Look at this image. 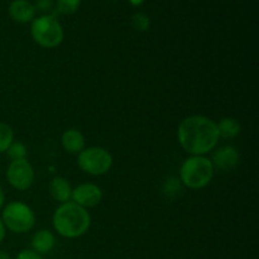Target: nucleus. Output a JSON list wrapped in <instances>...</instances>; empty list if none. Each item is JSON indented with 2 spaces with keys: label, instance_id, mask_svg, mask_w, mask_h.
<instances>
[{
  "label": "nucleus",
  "instance_id": "nucleus-11",
  "mask_svg": "<svg viewBox=\"0 0 259 259\" xmlns=\"http://www.w3.org/2000/svg\"><path fill=\"white\" fill-rule=\"evenodd\" d=\"M32 245L33 252L38 253V254H47L51 250L55 248L56 245V237L51 230L40 229L32 237Z\"/></svg>",
  "mask_w": 259,
  "mask_h": 259
},
{
  "label": "nucleus",
  "instance_id": "nucleus-5",
  "mask_svg": "<svg viewBox=\"0 0 259 259\" xmlns=\"http://www.w3.org/2000/svg\"><path fill=\"white\" fill-rule=\"evenodd\" d=\"M2 222L10 232L23 234L34 228L35 215L27 204L13 201L9 202L3 210Z\"/></svg>",
  "mask_w": 259,
  "mask_h": 259
},
{
  "label": "nucleus",
  "instance_id": "nucleus-6",
  "mask_svg": "<svg viewBox=\"0 0 259 259\" xmlns=\"http://www.w3.org/2000/svg\"><path fill=\"white\" fill-rule=\"evenodd\" d=\"M78 167L93 176L106 174L113 166V157L103 147H89L78 153Z\"/></svg>",
  "mask_w": 259,
  "mask_h": 259
},
{
  "label": "nucleus",
  "instance_id": "nucleus-18",
  "mask_svg": "<svg viewBox=\"0 0 259 259\" xmlns=\"http://www.w3.org/2000/svg\"><path fill=\"white\" fill-rule=\"evenodd\" d=\"M132 25H133L134 29L144 32V30L149 29V27H151V20L143 13H137L132 17Z\"/></svg>",
  "mask_w": 259,
  "mask_h": 259
},
{
  "label": "nucleus",
  "instance_id": "nucleus-3",
  "mask_svg": "<svg viewBox=\"0 0 259 259\" xmlns=\"http://www.w3.org/2000/svg\"><path fill=\"white\" fill-rule=\"evenodd\" d=\"M214 176V166L211 161L204 156H192L185 159L180 169L182 184L192 190L204 189L210 184Z\"/></svg>",
  "mask_w": 259,
  "mask_h": 259
},
{
  "label": "nucleus",
  "instance_id": "nucleus-22",
  "mask_svg": "<svg viewBox=\"0 0 259 259\" xmlns=\"http://www.w3.org/2000/svg\"><path fill=\"white\" fill-rule=\"evenodd\" d=\"M4 201H5V194L4 191H3L2 187H0V209H2L3 205H4Z\"/></svg>",
  "mask_w": 259,
  "mask_h": 259
},
{
  "label": "nucleus",
  "instance_id": "nucleus-1",
  "mask_svg": "<svg viewBox=\"0 0 259 259\" xmlns=\"http://www.w3.org/2000/svg\"><path fill=\"white\" fill-rule=\"evenodd\" d=\"M180 144L192 156H204L217 147L219 133L215 121L204 115L185 118L177 129Z\"/></svg>",
  "mask_w": 259,
  "mask_h": 259
},
{
  "label": "nucleus",
  "instance_id": "nucleus-24",
  "mask_svg": "<svg viewBox=\"0 0 259 259\" xmlns=\"http://www.w3.org/2000/svg\"><path fill=\"white\" fill-rule=\"evenodd\" d=\"M129 2H131L133 5H136V7H138V5L143 4L144 0H129Z\"/></svg>",
  "mask_w": 259,
  "mask_h": 259
},
{
  "label": "nucleus",
  "instance_id": "nucleus-10",
  "mask_svg": "<svg viewBox=\"0 0 259 259\" xmlns=\"http://www.w3.org/2000/svg\"><path fill=\"white\" fill-rule=\"evenodd\" d=\"M9 14L18 23H28L34 19L35 8L28 0H14L9 5Z\"/></svg>",
  "mask_w": 259,
  "mask_h": 259
},
{
  "label": "nucleus",
  "instance_id": "nucleus-2",
  "mask_svg": "<svg viewBox=\"0 0 259 259\" xmlns=\"http://www.w3.org/2000/svg\"><path fill=\"white\" fill-rule=\"evenodd\" d=\"M52 223L57 234L67 239H75L88 232L91 218L88 210L73 201H68L56 209Z\"/></svg>",
  "mask_w": 259,
  "mask_h": 259
},
{
  "label": "nucleus",
  "instance_id": "nucleus-21",
  "mask_svg": "<svg viewBox=\"0 0 259 259\" xmlns=\"http://www.w3.org/2000/svg\"><path fill=\"white\" fill-rule=\"evenodd\" d=\"M4 239H5V227L4 224H3L2 219H0V244H2Z\"/></svg>",
  "mask_w": 259,
  "mask_h": 259
},
{
  "label": "nucleus",
  "instance_id": "nucleus-17",
  "mask_svg": "<svg viewBox=\"0 0 259 259\" xmlns=\"http://www.w3.org/2000/svg\"><path fill=\"white\" fill-rule=\"evenodd\" d=\"M81 0H57L56 10L61 14H73L80 8Z\"/></svg>",
  "mask_w": 259,
  "mask_h": 259
},
{
  "label": "nucleus",
  "instance_id": "nucleus-23",
  "mask_svg": "<svg viewBox=\"0 0 259 259\" xmlns=\"http://www.w3.org/2000/svg\"><path fill=\"white\" fill-rule=\"evenodd\" d=\"M0 259H13V258L10 257L7 252H3V250H0Z\"/></svg>",
  "mask_w": 259,
  "mask_h": 259
},
{
  "label": "nucleus",
  "instance_id": "nucleus-13",
  "mask_svg": "<svg viewBox=\"0 0 259 259\" xmlns=\"http://www.w3.org/2000/svg\"><path fill=\"white\" fill-rule=\"evenodd\" d=\"M61 143L63 149L68 153L78 154L85 149V137L77 129H68L61 137Z\"/></svg>",
  "mask_w": 259,
  "mask_h": 259
},
{
  "label": "nucleus",
  "instance_id": "nucleus-20",
  "mask_svg": "<svg viewBox=\"0 0 259 259\" xmlns=\"http://www.w3.org/2000/svg\"><path fill=\"white\" fill-rule=\"evenodd\" d=\"M15 259H43V257L38 253L33 252L32 249H23L18 253Z\"/></svg>",
  "mask_w": 259,
  "mask_h": 259
},
{
  "label": "nucleus",
  "instance_id": "nucleus-8",
  "mask_svg": "<svg viewBox=\"0 0 259 259\" xmlns=\"http://www.w3.org/2000/svg\"><path fill=\"white\" fill-rule=\"evenodd\" d=\"M103 199V192L100 187L94 184H81L77 187L72 189L71 200L75 204L80 205L83 209L86 207H94L100 204Z\"/></svg>",
  "mask_w": 259,
  "mask_h": 259
},
{
  "label": "nucleus",
  "instance_id": "nucleus-15",
  "mask_svg": "<svg viewBox=\"0 0 259 259\" xmlns=\"http://www.w3.org/2000/svg\"><path fill=\"white\" fill-rule=\"evenodd\" d=\"M13 142H14V132L12 126L5 123H0V153L7 152Z\"/></svg>",
  "mask_w": 259,
  "mask_h": 259
},
{
  "label": "nucleus",
  "instance_id": "nucleus-7",
  "mask_svg": "<svg viewBox=\"0 0 259 259\" xmlns=\"http://www.w3.org/2000/svg\"><path fill=\"white\" fill-rule=\"evenodd\" d=\"M7 180L14 189L25 191L34 182V169L27 158L12 161L7 168Z\"/></svg>",
  "mask_w": 259,
  "mask_h": 259
},
{
  "label": "nucleus",
  "instance_id": "nucleus-16",
  "mask_svg": "<svg viewBox=\"0 0 259 259\" xmlns=\"http://www.w3.org/2000/svg\"><path fill=\"white\" fill-rule=\"evenodd\" d=\"M7 154L12 161H19L27 157V147L22 142H13L7 149Z\"/></svg>",
  "mask_w": 259,
  "mask_h": 259
},
{
  "label": "nucleus",
  "instance_id": "nucleus-4",
  "mask_svg": "<svg viewBox=\"0 0 259 259\" xmlns=\"http://www.w3.org/2000/svg\"><path fill=\"white\" fill-rule=\"evenodd\" d=\"M30 33L37 45L45 48H55L63 40V29L55 15H40L32 22Z\"/></svg>",
  "mask_w": 259,
  "mask_h": 259
},
{
  "label": "nucleus",
  "instance_id": "nucleus-19",
  "mask_svg": "<svg viewBox=\"0 0 259 259\" xmlns=\"http://www.w3.org/2000/svg\"><path fill=\"white\" fill-rule=\"evenodd\" d=\"M55 7V2L53 0H37L34 8L35 10H39V12L45 13V15H47V13H50L51 10Z\"/></svg>",
  "mask_w": 259,
  "mask_h": 259
},
{
  "label": "nucleus",
  "instance_id": "nucleus-12",
  "mask_svg": "<svg viewBox=\"0 0 259 259\" xmlns=\"http://www.w3.org/2000/svg\"><path fill=\"white\" fill-rule=\"evenodd\" d=\"M48 190H50L51 196L61 204H65L71 200L72 187H71L70 182L63 177H55V179L51 180Z\"/></svg>",
  "mask_w": 259,
  "mask_h": 259
},
{
  "label": "nucleus",
  "instance_id": "nucleus-9",
  "mask_svg": "<svg viewBox=\"0 0 259 259\" xmlns=\"http://www.w3.org/2000/svg\"><path fill=\"white\" fill-rule=\"evenodd\" d=\"M238 162H239V152L234 147L227 146L215 152L211 163L214 168L217 167L222 171H229L237 166Z\"/></svg>",
  "mask_w": 259,
  "mask_h": 259
},
{
  "label": "nucleus",
  "instance_id": "nucleus-14",
  "mask_svg": "<svg viewBox=\"0 0 259 259\" xmlns=\"http://www.w3.org/2000/svg\"><path fill=\"white\" fill-rule=\"evenodd\" d=\"M219 138L232 139L239 136L240 133V124L237 119L234 118H224L217 124Z\"/></svg>",
  "mask_w": 259,
  "mask_h": 259
}]
</instances>
